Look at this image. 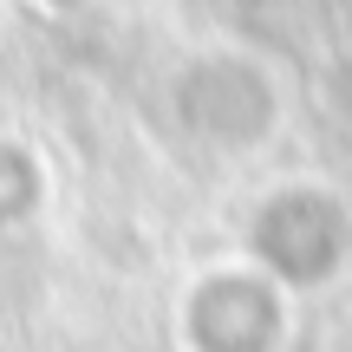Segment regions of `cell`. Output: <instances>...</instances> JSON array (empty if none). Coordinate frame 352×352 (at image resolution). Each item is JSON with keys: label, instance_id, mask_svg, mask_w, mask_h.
<instances>
[]
</instances>
